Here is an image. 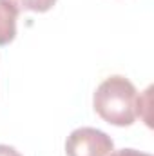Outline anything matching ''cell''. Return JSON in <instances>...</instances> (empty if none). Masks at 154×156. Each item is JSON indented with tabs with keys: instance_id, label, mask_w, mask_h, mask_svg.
<instances>
[{
	"instance_id": "5b68a950",
	"label": "cell",
	"mask_w": 154,
	"mask_h": 156,
	"mask_svg": "<svg viewBox=\"0 0 154 156\" xmlns=\"http://www.w3.org/2000/svg\"><path fill=\"white\" fill-rule=\"evenodd\" d=\"M109 156H152L149 153H142L136 149H120V151H113Z\"/></svg>"
},
{
	"instance_id": "3957f363",
	"label": "cell",
	"mask_w": 154,
	"mask_h": 156,
	"mask_svg": "<svg viewBox=\"0 0 154 156\" xmlns=\"http://www.w3.org/2000/svg\"><path fill=\"white\" fill-rule=\"evenodd\" d=\"M18 13L9 0H0V45H7L15 40Z\"/></svg>"
},
{
	"instance_id": "277c9868",
	"label": "cell",
	"mask_w": 154,
	"mask_h": 156,
	"mask_svg": "<svg viewBox=\"0 0 154 156\" xmlns=\"http://www.w3.org/2000/svg\"><path fill=\"white\" fill-rule=\"evenodd\" d=\"M18 11H33V13H45L49 11L56 0H9Z\"/></svg>"
},
{
	"instance_id": "6da1fadb",
	"label": "cell",
	"mask_w": 154,
	"mask_h": 156,
	"mask_svg": "<svg viewBox=\"0 0 154 156\" xmlns=\"http://www.w3.org/2000/svg\"><path fill=\"white\" fill-rule=\"evenodd\" d=\"M138 91L129 78L113 75L94 91L93 107L103 122L116 127H129L138 118Z\"/></svg>"
},
{
	"instance_id": "8992f818",
	"label": "cell",
	"mask_w": 154,
	"mask_h": 156,
	"mask_svg": "<svg viewBox=\"0 0 154 156\" xmlns=\"http://www.w3.org/2000/svg\"><path fill=\"white\" fill-rule=\"evenodd\" d=\"M0 156H22L15 147L11 145H5V144H0Z\"/></svg>"
},
{
	"instance_id": "7a4b0ae2",
	"label": "cell",
	"mask_w": 154,
	"mask_h": 156,
	"mask_svg": "<svg viewBox=\"0 0 154 156\" xmlns=\"http://www.w3.org/2000/svg\"><path fill=\"white\" fill-rule=\"evenodd\" d=\"M113 151V138L96 127H78L65 140L67 156H109Z\"/></svg>"
}]
</instances>
